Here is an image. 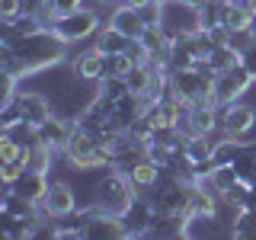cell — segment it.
<instances>
[{"instance_id": "cell-22", "label": "cell", "mask_w": 256, "mask_h": 240, "mask_svg": "<svg viewBox=\"0 0 256 240\" xmlns=\"http://www.w3.org/2000/svg\"><path fill=\"white\" fill-rule=\"evenodd\" d=\"M230 237H237V240H256V208H240L234 224H230Z\"/></svg>"}, {"instance_id": "cell-32", "label": "cell", "mask_w": 256, "mask_h": 240, "mask_svg": "<svg viewBox=\"0 0 256 240\" xmlns=\"http://www.w3.org/2000/svg\"><path fill=\"white\" fill-rule=\"evenodd\" d=\"M13 26H16V32H20V36H32V32L45 29V22L38 20V16H32V13H20V16L13 20Z\"/></svg>"}, {"instance_id": "cell-42", "label": "cell", "mask_w": 256, "mask_h": 240, "mask_svg": "<svg viewBox=\"0 0 256 240\" xmlns=\"http://www.w3.org/2000/svg\"><path fill=\"white\" fill-rule=\"evenodd\" d=\"M86 4H90V0H86Z\"/></svg>"}, {"instance_id": "cell-27", "label": "cell", "mask_w": 256, "mask_h": 240, "mask_svg": "<svg viewBox=\"0 0 256 240\" xmlns=\"http://www.w3.org/2000/svg\"><path fill=\"white\" fill-rule=\"evenodd\" d=\"M221 13H224V0H205V4L198 6L202 29H218L221 26Z\"/></svg>"}, {"instance_id": "cell-39", "label": "cell", "mask_w": 256, "mask_h": 240, "mask_svg": "<svg viewBox=\"0 0 256 240\" xmlns=\"http://www.w3.org/2000/svg\"><path fill=\"white\" fill-rule=\"evenodd\" d=\"M122 4H128V6H144V4H150V0H122Z\"/></svg>"}, {"instance_id": "cell-33", "label": "cell", "mask_w": 256, "mask_h": 240, "mask_svg": "<svg viewBox=\"0 0 256 240\" xmlns=\"http://www.w3.org/2000/svg\"><path fill=\"white\" fill-rule=\"evenodd\" d=\"M253 38H256V32L253 29H240V32H230V38H228V45L234 48L237 54H244L246 48L253 45Z\"/></svg>"}, {"instance_id": "cell-13", "label": "cell", "mask_w": 256, "mask_h": 240, "mask_svg": "<svg viewBox=\"0 0 256 240\" xmlns=\"http://www.w3.org/2000/svg\"><path fill=\"white\" fill-rule=\"evenodd\" d=\"M148 237H189V214H176V212H157L154 221L148 228Z\"/></svg>"}, {"instance_id": "cell-1", "label": "cell", "mask_w": 256, "mask_h": 240, "mask_svg": "<svg viewBox=\"0 0 256 240\" xmlns=\"http://www.w3.org/2000/svg\"><path fill=\"white\" fill-rule=\"evenodd\" d=\"M68 42L58 36L54 29H38L32 36H22L20 45L13 48L16 58L22 64V80L32 74H45V70L58 68V64L68 61Z\"/></svg>"}, {"instance_id": "cell-36", "label": "cell", "mask_w": 256, "mask_h": 240, "mask_svg": "<svg viewBox=\"0 0 256 240\" xmlns=\"http://www.w3.org/2000/svg\"><path fill=\"white\" fill-rule=\"evenodd\" d=\"M48 4L58 16H68V13H77L80 6H86V0H48Z\"/></svg>"}, {"instance_id": "cell-20", "label": "cell", "mask_w": 256, "mask_h": 240, "mask_svg": "<svg viewBox=\"0 0 256 240\" xmlns=\"http://www.w3.org/2000/svg\"><path fill=\"white\" fill-rule=\"evenodd\" d=\"M240 150H244V138H221V141H214V166H228V164H234V160L240 157Z\"/></svg>"}, {"instance_id": "cell-31", "label": "cell", "mask_w": 256, "mask_h": 240, "mask_svg": "<svg viewBox=\"0 0 256 240\" xmlns=\"http://www.w3.org/2000/svg\"><path fill=\"white\" fill-rule=\"evenodd\" d=\"M22 173H26V164H20V160H13V164H0V186L10 189Z\"/></svg>"}, {"instance_id": "cell-29", "label": "cell", "mask_w": 256, "mask_h": 240, "mask_svg": "<svg viewBox=\"0 0 256 240\" xmlns=\"http://www.w3.org/2000/svg\"><path fill=\"white\" fill-rule=\"evenodd\" d=\"M96 90L102 96H109V100H118V96L128 93V84H125V77H102L100 84H96Z\"/></svg>"}, {"instance_id": "cell-6", "label": "cell", "mask_w": 256, "mask_h": 240, "mask_svg": "<svg viewBox=\"0 0 256 240\" xmlns=\"http://www.w3.org/2000/svg\"><path fill=\"white\" fill-rule=\"evenodd\" d=\"M256 84L253 74L244 68V64H237V68L224 70V74L214 77V100L221 102V106H228V102H237L244 93H250V86Z\"/></svg>"}, {"instance_id": "cell-4", "label": "cell", "mask_w": 256, "mask_h": 240, "mask_svg": "<svg viewBox=\"0 0 256 240\" xmlns=\"http://www.w3.org/2000/svg\"><path fill=\"white\" fill-rule=\"evenodd\" d=\"M164 29L170 32V38L196 36L202 29V16L186 0H164Z\"/></svg>"}, {"instance_id": "cell-5", "label": "cell", "mask_w": 256, "mask_h": 240, "mask_svg": "<svg viewBox=\"0 0 256 240\" xmlns=\"http://www.w3.org/2000/svg\"><path fill=\"white\" fill-rule=\"evenodd\" d=\"M218 125L230 138H246V134L256 128V106H246V102H228L221 106L218 102Z\"/></svg>"}, {"instance_id": "cell-37", "label": "cell", "mask_w": 256, "mask_h": 240, "mask_svg": "<svg viewBox=\"0 0 256 240\" xmlns=\"http://www.w3.org/2000/svg\"><path fill=\"white\" fill-rule=\"evenodd\" d=\"M240 64H244V68L253 74V80H256V38H253V45L246 48L244 54H240Z\"/></svg>"}, {"instance_id": "cell-38", "label": "cell", "mask_w": 256, "mask_h": 240, "mask_svg": "<svg viewBox=\"0 0 256 240\" xmlns=\"http://www.w3.org/2000/svg\"><path fill=\"white\" fill-rule=\"evenodd\" d=\"M90 4H100V6H109L112 4V6H116V4H122V0H90Z\"/></svg>"}, {"instance_id": "cell-35", "label": "cell", "mask_w": 256, "mask_h": 240, "mask_svg": "<svg viewBox=\"0 0 256 240\" xmlns=\"http://www.w3.org/2000/svg\"><path fill=\"white\" fill-rule=\"evenodd\" d=\"M22 13V0H0V22H13Z\"/></svg>"}, {"instance_id": "cell-11", "label": "cell", "mask_w": 256, "mask_h": 240, "mask_svg": "<svg viewBox=\"0 0 256 240\" xmlns=\"http://www.w3.org/2000/svg\"><path fill=\"white\" fill-rule=\"evenodd\" d=\"M160 173H164V166L154 164V160L144 154V157L134 160V164H132V170H128L125 176H128V182H132V192H134V196H148V192L157 186Z\"/></svg>"}, {"instance_id": "cell-3", "label": "cell", "mask_w": 256, "mask_h": 240, "mask_svg": "<svg viewBox=\"0 0 256 240\" xmlns=\"http://www.w3.org/2000/svg\"><path fill=\"white\" fill-rule=\"evenodd\" d=\"M58 36L64 38L68 45L74 42H84V38H93L96 32L102 29V16H100V4H86L80 6L77 13H68V16H58L52 26Z\"/></svg>"}, {"instance_id": "cell-8", "label": "cell", "mask_w": 256, "mask_h": 240, "mask_svg": "<svg viewBox=\"0 0 256 240\" xmlns=\"http://www.w3.org/2000/svg\"><path fill=\"white\" fill-rule=\"evenodd\" d=\"M74 125H77V118H61V116H52V118H45V122L38 125V138H42L45 148H52L54 154L61 157L64 150H68V144H70Z\"/></svg>"}, {"instance_id": "cell-16", "label": "cell", "mask_w": 256, "mask_h": 240, "mask_svg": "<svg viewBox=\"0 0 256 240\" xmlns=\"http://www.w3.org/2000/svg\"><path fill=\"white\" fill-rule=\"evenodd\" d=\"M256 16L250 13V6L244 0H224V13H221V26L228 32H240V29H253Z\"/></svg>"}, {"instance_id": "cell-30", "label": "cell", "mask_w": 256, "mask_h": 240, "mask_svg": "<svg viewBox=\"0 0 256 240\" xmlns=\"http://www.w3.org/2000/svg\"><path fill=\"white\" fill-rule=\"evenodd\" d=\"M144 26H164V0H150V4L138 6Z\"/></svg>"}, {"instance_id": "cell-40", "label": "cell", "mask_w": 256, "mask_h": 240, "mask_svg": "<svg viewBox=\"0 0 256 240\" xmlns=\"http://www.w3.org/2000/svg\"><path fill=\"white\" fill-rule=\"evenodd\" d=\"M244 4H246V6H250V13L256 16V0H244Z\"/></svg>"}, {"instance_id": "cell-9", "label": "cell", "mask_w": 256, "mask_h": 240, "mask_svg": "<svg viewBox=\"0 0 256 240\" xmlns=\"http://www.w3.org/2000/svg\"><path fill=\"white\" fill-rule=\"evenodd\" d=\"M154 205H150V198L148 196H138L132 205L125 208V214H122V224H125V234L128 237H148V228H150V221H154Z\"/></svg>"}, {"instance_id": "cell-7", "label": "cell", "mask_w": 256, "mask_h": 240, "mask_svg": "<svg viewBox=\"0 0 256 240\" xmlns=\"http://www.w3.org/2000/svg\"><path fill=\"white\" fill-rule=\"evenodd\" d=\"M42 208L52 218H68V214H74L80 202H77V189L70 186L68 180H52V186H48V196H45V202Z\"/></svg>"}, {"instance_id": "cell-28", "label": "cell", "mask_w": 256, "mask_h": 240, "mask_svg": "<svg viewBox=\"0 0 256 240\" xmlns=\"http://www.w3.org/2000/svg\"><path fill=\"white\" fill-rule=\"evenodd\" d=\"M22 154H26V148H22L20 141H13L10 134L0 132V164H13V160L22 164Z\"/></svg>"}, {"instance_id": "cell-25", "label": "cell", "mask_w": 256, "mask_h": 240, "mask_svg": "<svg viewBox=\"0 0 256 240\" xmlns=\"http://www.w3.org/2000/svg\"><path fill=\"white\" fill-rule=\"evenodd\" d=\"M237 180H240V176H237V166H234V164H228V166H214L212 176H208V182L214 186V192H218V196L230 192V186H234Z\"/></svg>"}, {"instance_id": "cell-23", "label": "cell", "mask_w": 256, "mask_h": 240, "mask_svg": "<svg viewBox=\"0 0 256 240\" xmlns=\"http://www.w3.org/2000/svg\"><path fill=\"white\" fill-rule=\"evenodd\" d=\"M237 166V176L246 182H253L256 186V141H244V150H240V157L234 160Z\"/></svg>"}, {"instance_id": "cell-19", "label": "cell", "mask_w": 256, "mask_h": 240, "mask_svg": "<svg viewBox=\"0 0 256 240\" xmlns=\"http://www.w3.org/2000/svg\"><path fill=\"white\" fill-rule=\"evenodd\" d=\"M93 38H96L93 45L100 48L102 54H122V52H128V45H132V38H128L125 32H118L116 26H109V22H106L100 32H96Z\"/></svg>"}, {"instance_id": "cell-24", "label": "cell", "mask_w": 256, "mask_h": 240, "mask_svg": "<svg viewBox=\"0 0 256 240\" xmlns=\"http://www.w3.org/2000/svg\"><path fill=\"white\" fill-rule=\"evenodd\" d=\"M212 154H214V138H212V134H192V138H189V150H186L189 164L212 160Z\"/></svg>"}, {"instance_id": "cell-34", "label": "cell", "mask_w": 256, "mask_h": 240, "mask_svg": "<svg viewBox=\"0 0 256 240\" xmlns=\"http://www.w3.org/2000/svg\"><path fill=\"white\" fill-rule=\"evenodd\" d=\"M16 84H20V77H13V74H4V70H0V102H10L16 93Z\"/></svg>"}, {"instance_id": "cell-18", "label": "cell", "mask_w": 256, "mask_h": 240, "mask_svg": "<svg viewBox=\"0 0 256 240\" xmlns=\"http://www.w3.org/2000/svg\"><path fill=\"white\" fill-rule=\"evenodd\" d=\"M196 52H192V36H180L170 42V52H166V70H186V68H196Z\"/></svg>"}, {"instance_id": "cell-2", "label": "cell", "mask_w": 256, "mask_h": 240, "mask_svg": "<svg viewBox=\"0 0 256 240\" xmlns=\"http://www.w3.org/2000/svg\"><path fill=\"white\" fill-rule=\"evenodd\" d=\"M134 198H138V196L132 192L128 176L118 173L116 166L96 173V180H93V198H90V202L100 208V212H106V214H125V208L132 205Z\"/></svg>"}, {"instance_id": "cell-12", "label": "cell", "mask_w": 256, "mask_h": 240, "mask_svg": "<svg viewBox=\"0 0 256 240\" xmlns=\"http://www.w3.org/2000/svg\"><path fill=\"white\" fill-rule=\"evenodd\" d=\"M48 186H52V176L42 173V170H29V166H26V173H22L10 189H16L22 198H29L32 205H42L45 196H48Z\"/></svg>"}, {"instance_id": "cell-14", "label": "cell", "mask_w": 256, "mask_h": 240, "mask_svg": "<svg viewBox=\"0 0 256 240\" xmlns=\"http://www.w3.org/2000/svg\"><path fill=\"white\" fill-rule=\"evenodd\" d=\"M84 237H93V240H125V224H122V214H106V212H96L90 224L84 228Z\"/></svg>"}, {"instance_id": "cell-10", "label": "cell", "mask_w": 256, "mask_h": 240, "mask_svg": "<svg viewBox=\"0 0 256 240\" xmlns=\"http://www.w3.org/2000/svg\"><path fill=\"white\" fill-rule=\"evenodd\" d=\"M16 102H20L22 118H26V122H32V125H42L45 118L54 116L52 100H48L42 90H20V93H16Z\"/></svg>"}, {"instance_id": "cell-41", "label": "cell", "mask_w": 256, "mask_h": 240, "mask_svg": "<svg viewBox=\"0 0 256 240\" xmlns=\"http://www.w3.org/2000/svg\"><path fill=\"white\" fill-rule=\"evenodd\" d=\"M186 4H189V6H196V10H198V6H202L205 0H186Z\"/></svg>"}, {"instance_id": "cell-17", "label": "cell", "mask_w": 256, "mask_h": 240, "mask_svg": "<svg viewBox=\"0 0 256 240\" xmlns=\"http://www.w3.org/2000/svg\"><path fill=\"white\" fill-rule=\"evenodd\" d=\"M70 68H74V74H77L80 80L96 84V80L102 77V52L93 45L90 52H80L77 58H70Z\"/></svg>"}, {"instance_id": "cell-26", "label": "cell", "mask_w": 256, "mask_h": 240, "mask_svg": "<svg viewBox=\"0 0 256 240\" xmlns=\"http://www.w3.org/2000/svg\"><path fill=\"white\" fill-rule=\"evenodd\" d=\"M208 61L214 64V70H218V74H224V70H230V68H237V64H240V54L230 45H218Z\"/></svg>"}, {"instance_id": "cell-15", "label": "cell", "mask_w": 256, "mask_h": 240, "mask_svg": "<svg viewBox=\"0 0 256 240\" xmlns=\"http://www.w3.org/2000/svg\"><path fill=\"white\" fill-rule=\"evenodd\" d=\"M109 26H116L118 32H125L128 38H138L144 32V20L138 6H128V4H116L109 13Z\"/></svg>"}, {"instance_id": "cell-21", "label": "cell", "mask_w": 256, "mask_h": 240, "mask_svg": "<svg viewBox=\"0 0 256 240\" xmlns=\"http://www.w3.org/2000/svg\"><path fill=\"white\" fill-rule=\"evenodd\" d=\"M150 77H154V68H150V64H132V68H128V74H125L128 93L144 96V93H148V86H150Z\"/></svg>"}]
</instances>
